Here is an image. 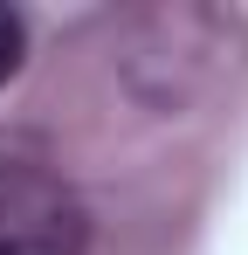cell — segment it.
<instances>
[{
	"label": "cell",
	"mask_w": 248,
	"mask_h": 255,
	"mask_svg": "<svg viewBox=\"0 0 248 255\" xmlns=\"http://www.w3.org/2000/svg\"><path fill=\"white\" fill-rule=\"evenodd\" d=\"M0 255H83L76 200L28 159H0Z\"/></svg>",
	"instance_id": "cell-1"
},
{
	"label": "cell",
	"mask_w": 248,
	"mask_h": 255,
	"mask_svg": "<svg viewBox=\"0 0 248 255\" xmlns=\"http://www.w3.org/2000/svg\"><path fill=\"white\" fill-rule=\"evenodd\" d=\"M21 48H28V28H21V14H14V7H0V83L21 69Z\"/></svg>",
	"instance_id": "cell-2"
}]
</instances>
